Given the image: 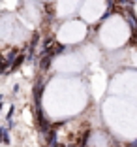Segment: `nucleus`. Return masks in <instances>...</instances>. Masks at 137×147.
Masks as SVG:
<instances>
[{
  "label": "nucleus",
  "instance_id": "f03ea898",
  "mask_svg": "<svg viewBox=\"0 0 137 147\" xmlns=\"http://www.w3.org/2000/svg\"><path fill=\"white\" fill-rule=\"evenodd\" d=\"M0 132H2V142H4V143H9V136H8V128H6V126H2V128H0Z\"/></svg>",
  "mask_w": 137,
  "mask_h": 147
},
{
  "label": "nucleus",
  "instance_id": "39448f33",
  "mask_svg": "<svg viewBox=\"0 0 137 147\" xmlns=\"http://www.w3.org/2000/svg\"><path fill=\"white\" fill-rule=\"evenodd\" d=\"M132 147H137V140H135V142H133V143H132Z\"/></svg>",
  "mask_w": 137,
  "mask_h": 147
},
{
  "label": "nucleus",
  "instance_id": "20e7f679",
  "mask_svg": "<svg viewBox=\"0 0 137 147\" xmlns=\"http://www.w3.org/2000/svg\"><path fill=\"white\" fill-rule=\"evenodd\" d=\"M130 0H118V4H128Z\"/></svg>",
  "mask_w": 137,
  "mask_h": 147
},
{
  "label": "nucleus",
  "instance_id": "f257e3e1",
  "mask_svg": "<svg viewBox=\"0 0 137 147\" xmlns=\"http://www.w3.org/2000/svg\"><path fill=\"white\" fill-rule=\"evenodd\" d=\"M51 59H53L51 55H43L41 57V61H39V70H41V72H45V70L51 66Z\"/></svg>",
  "mask_w": 137,
  "mask_h": 147
},
{
  "label": "nucleus",
  "instance_id": "7ed1b4c3",
  "mask_svg": "<svg viewBox=\"0 0 137 147\" xmlns=\"http://www.w3.org/2000/svg\"><path fill=\"white\" fill-rule=\"evenodd\" d=\"M23 62H25V55H19L17 57V61L13 62V66H11V70H15V68H19V66L23 64Z\"/></svg>",
  "mask_w": 137,
  "mask_h": 147
}]
</instances>
